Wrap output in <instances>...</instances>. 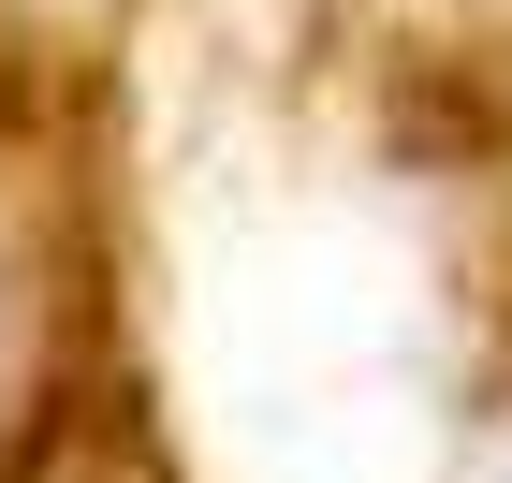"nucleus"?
I'll list each match as a JSON object with an SVG mask.
<instances>
[{"label": "nucleus", "instance_id": "1", "mask_svg": "<svg viewBox=\"0 0 512 483\" xmlns=\"http://www.w3.org/2000/svg\"><path fill=\"white\" fill-rule=\"evenodd\" d=\"M483 483H512V454H498V469H483Z\"/></svg>", "mask_w": 512, "mask_h": 483}]
</instances>
